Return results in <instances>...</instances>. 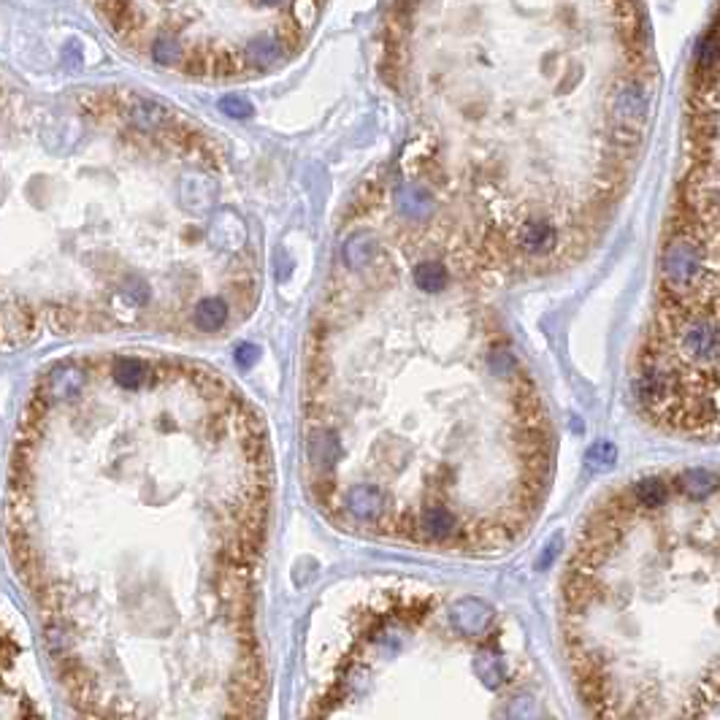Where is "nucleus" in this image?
<instances>
[{
  "label": "nucleus",
  "mask_w": 720,
  "mask_h": 720,
  "mask_svg": "<svg viewBox=\"0 0 720 720\" xmlns=\"http://www.w3.org/2000/svg\"><path fill=\"white\" fill-rule=\"evenodd\" d=\"M485 292L360 196L301 360V479L339 531L493 556L542 515L556 428Z\"/></svg>",
  "instance_id": "2"
},
{
  "label": "nucleus",
  "mask_w": 720,
  "mask_h": 720,
  "mask_svg": "<svg viewBox=\"0 0 720 720\" xmlns=\"http://www.w3.org/2000/svg\"><path fill=\"white\" fill-rule=\"evenodd\" d=\"M68 412V574L30 582L82 720H266L271 434L220 372L108 355L49 372Z\"/></svg>",
  "instance_id": "1"
},
{
  "label": "nucleus",
  "mask_w": 720,
  "mask_h": 720,
  "mask_svg": "<svg viewBox=\"0 0 720 720\" xmlns=\"http://www.w3.org/2000/svg\"><path fill=\"white\" fill-rule=\"evenodd\" d=\"M382 76L406 128L385 196L488 290L588 258L658 100L639 0H388Z\"/></svg>",
  "instance_id": "3"
},
{
  "label": "nucleus",
  "mask_w": 720,
  "mask_h": 720,
  "mask_svg": "<svg viewBox=\"0 0 720 720\" xmlns=\"http://www.w3.org/2000/svg\"><path fill=\"white\" fill-rule=\"evenodd\" d=\"M720 496L704 468L650 471L590 504L558 628L590 720H707L717 707Z\"/></svg>",
  "instance_id": "4"
},
{
  "label": "nucleus",
  "mask_w": 720,
  "mask_h": 720,
  "mask_svg": "<svg viewBox=\"0 0 720 720\" xmlns=\"http://www.w3.org/2000/svg\"><path fill=\"white\" fill-rule=\"evenodd\" d=\"M717 22L712 20L688 76L683 163L631 374L647 423L691 442L717 436Z\"/></svg>",
  "instance_id": "5"
},
{
  "label": "nucleus",
  "mask_w": 720,
  "mask_h": 720,
  "mask_svg": "<svg viewBox=\"0 0 720 720\" xmlns=\"http://www.w3.org/2000/svg\"><path fill=\"white\" fill-rule=\"evenodd\" d=\"M155 66L206 82L260 79L298 57L325 0H92Z\"/></svg>",
  "instance_id": "6"
}]
</instances>
